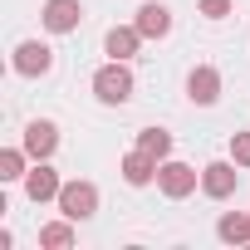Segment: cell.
<instances>
[{
    "instance_id": "6",
    "label": "cell",
    "mask_w": 250,
    "mask_h": 250,
    "mask_svg": "<svg viewBox=\"0 0 250 250\" xmlns=\"http://www.w3.org/2000/svg\"><path fill=\"white\" fill-rule=\"evenodd\" d=\"M221 88H226V79H221L216 64H196V69L187 74V98H191L196 108H216V103H221Z\"/></svg>"
},
{
    "instance_id": "8",
    "label": "cell",
    "mask_w": 250,
    "mask_h": 250,
    "mask_svg": "<svg viewBox=\"0 0 250 250\" xmlns=\"http://www.w3.org/2000/svg\"><path fill=\"white\" fill-rule=\"evenodd\" d=\"M20 147H25L35 162H49V157L59 152V123H49V118H35V123H25Z\"/></svg>"
},
{
    "instance_id": "14",
    "label": "cell",
    "mask_w": 250,
    "mask_h": 250,
    "mask_svg": "<svg viewBox=\"0 0 250 250\" xmlns=\"http://www.w3.org/2000/svg\"><path fill=\"white\" fill-rule=\"evenodd\" d=\"M216 240L226 245H250V211H226L216 221Z\"/></svg>"
},
{
    "instance_id": "2",
    "label": "cell",
    "mask_w": 250,
    "mask_h": 250,
    "mask_svg": "<svg viewBox=\"0 0 250 250\" xmlns=\"http://www.w3.org/2000/svg\"><path fill=\"white\" fill-rule=\"evenodd\" d=\"M59 216H69V221H93L98 216V187L88 182V177H74V182H64V191H59Z\"/></svg>"
},
{
    "instance_id": "17",
    "label": "cell",
    "mask_w": 250,
    "mask_h": 250,
    "mask_svg": "<svg viewBox=\"0 0 250 250\" xmlns=\"http://www.w3.org/2000/svg\"><path fill=\"white\" fill-rule=\"evenodd\" d=\"M196 10L206 20H226V15H235V0H196Z\"/></svg>"
},
{
    "instance_id": "1",
    "label": "cell",
    "mask_w": 250,
    "mask_h": 250,
    "mask_svg": "<svg viewBox=\"0 0 250 250\" xmlns=\"http://www.w3.org/2000/svg\"><path fill=\"white\" fill-rule=\"evenodd\" d=\"M138 93V79L128 69V59H108L103 69H93V98L103 108H123V103H133Z\"/></svg>"
},
{
    "instance_id": "18",
    "label": "cell",
    "mask_w": 250,
    "mask_h": 250,
    "mask_svg": "<svg viewBox=\"0 0 250 250\" xmlns=\"http://www.w3.org/2000/svg\"><path fill=\"white\" fill-rule=\"evenodd\" d=\"M230 157L235 167H250V133H230Z\"/></svg>"
},
{
    "instance_id": "16",
    "label": "cell",
    "mask_w": 250,
    "mask_h": 250,
    "mask_svg": "<svg viewBox=\"0 0 250 250\" xmlns=\"http://www.w3.org/2000/svg\"><path fill=\"white\" fill-rule=\"evenodd\" d=\"M138 147L152 152L157 162H167V157H172V133H167V128H143V133H138Z\"/></svg>"
},
{
    "instance_id": "13",
    "label": "cell",
    "mask_w": 250,
    "mask_h": 250,
    "mask_svg": "<svg viewBox=\"0 0 250 250\" xmlns=\"http://www.w3.org/2000/svg\"><path fill=\"white\" fill-rule=\"evenodd\" d=\"M79 221H69V216H59V221H44L40 226V245L44 250H69L74 240H79V230H74Z\"/></svg>"
},
{
    "instance_id": "9",
    "label": "cell",
    "mask_w": 250,
    "mask_h": 250,
    "mask_svg": "<svg viewBox=\"0 0 250 250\" xmlns=\"http://www.w3.org/2000/svg\"><path fill=\"white\" fill-rule=\"evenodd\" d=\"M25 196L35 201V206H44V201H59V191H64V177L49 167V162H30V172H25Z\"/></svg>"
},
{
    "instance_id": "5",
    "label": "cell",
    "mask_w": 250,
    "mask_h": 250,
    "mask_svg": "<svg viewBox=\"0 0 250 250\" xmlns=\"http://www.w3.org/2000/svg\"><path fill=\"white\" fill-rule=\"evenodd\" d=\"M235 187H240L235 157H216V162H206V167H201V196H211V201H230V196H235Z\"/></svg>"
},
{
    "instance_id": "10",
    "label": "cell",
    "mask_w": 250,
    "mask_h": 250,
    "mask_svg": "<svg viewBox=\"0 0 250 250\" xmlns=\"http://www.w3.org/2000/svg\"><path fill=\"white\" fill-rule=\"evenodd\" d=\"M157 157L152 152H143V147H133V152H123V162H118V172H123V182L128 187H152L157 182Z\"/></svg>"
},
{
    "instance_id": "4",
    "label": "cell",
    "mask_w": 250,
    "mask_h": 250,
    "mask_svg": "<svg viewBox=\"0 0 250 250\" xmlns=\"http://www.w3.org/2000/svg\"><path fill=\"white\" fill-rule=\"evenodd\" d=\"M10 69H15L20 79H44V74L54 69V49H49L44 40H20L15 54H10Z\"/></svg>"
},
{
    "instance_id": "7",
    "label": "cell",
    "mask_w": 250,
    "mask_h": 250,
    "mask_svg": "<svg viewBox=\"0 0 250 250\" xmlns=\"http://www.w3.org/2000/svg\"><path fill=\"white\" fill-rule=\"evenodd\" d=\"M40 25L49 35H74L83 25V0H44L40 5Z\"/></svg>"
},
{
    "instance_id": "3",
    "label": "cell",
    "mask_w": 250,
    "mask_h": 250,
    "mask_svg": "<svg viewBox=\"0 0 250 250\" xmlns=\"http://www.w3.org/2000/svg\"><path fill=\"white\" fill-rule=\"evenodd\" d=\"M196 187H201V172H196L191 162H177V157H167V162L157 167V191H162L167 201H187Z\"/></svg>"
},
{
    "instance_id": "11",
    "label": "cell",
    "mask_w": 250,
    "mask_h": 250,
    "mask_svg": "<svg viewBox=\"0 0 250 250\" xmlns=\"http://www.w3.org/2000/svg\"><path fill=\"white\" fill-rule=\"evenodd\" d=\"M133 25L143 30V40H167L172 35V10L162 5V0H143L138 15H133Z\"/></svg>"
},
{
    "instance_id": "15",
    "label": "cell",
    "mask_w": 250,
    "mask_h": 250,
    "mask_svg": "<svg viewBox=\"0 0 250 250\" xmlns=\"http://www.w3.org/2000/svg\"><path fill=\"white\" fill-rule=\"evenodd\" d=\"M30 152L25 147H0V182H25V172H30Z\"/></svg>"
},
{
    "instance_id": "12",
    "label": "cell",
    "mask_w": 250,
    "mask_h": 250,
    "mask_svg": "<svg viewBox=\"0 0 250 250\" xmlns=\"http://www.w3.org/2000/svg\"><path fill=\"white\" fill-rule=\"evenodd\" d=\"M143 49V30L138 25H113L108 35H103V54L108 59H133Z\"/></svg>"
}]
</instances>
